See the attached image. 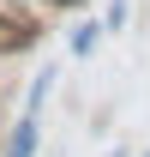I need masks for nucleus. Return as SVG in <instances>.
<instances>
[{"label":"nucleus","instance_id":"5","mask_svg":"<svg viewBox=\"0 0 150 157\" xmlns=\"http://www.w3.org/2000/svg\"><path fill=\"white\" fill-rule=\"evenodd\" d=\"M48 6H78V0H48Z\"/></svg>","mask_w":150,"mask_h":157},{"label":"nucleus","instance_id":"3","mask_svg":"<svg viewBox=\"0 0 150 157\" xmlns=\"http://www.w3.org/2000/svg\"><path fill=\"white\" fill-rule=\"evenodd\" d=\"M102 42V24H72V55H96Z\"/></svg>","mask_w":150,"mask_h":157},{"label":"nucleus","instance_id":"2","mask_svg":"<svg viewBox=\"0 0 150 157\" xmlns=\"http://www.w3.org/2000/svg\"><path fill=\"white\" fill-rule=\"evenodd\" d=\"M30 42H36V18H18V12L0 6V55H18Z\"/></svg>","mask_w":150,"mask_h":157},{"label":"nucleus","instance_id":"6","mask_svg":"<svg viewBox=\"0 0 150 157\" xmlns=\"http://www.w3.org/2000/svg\"><path fill=\"white\" fill-rule=\"evenodd\" d=\"M144 157H150V151H144Z\"/></svg>","mask_w":150,"mask_h":157},{"label":"nucleus","instance_id":"1","mask_svg":"<svg viewBox=\"0 0 150 157\" xmlns=\"http://www.w3.org/2000/svg\"><path fill=\"white\" fill-rule=\"evenodd\" d=\"M36 139H42V109H18V121H12L0 157H36Z\"/></svg>","mask_w":150,"mask_h":157},{"label":"nucleus","instance_id":"4","mask_svg":"<svg viewBox=\"0 0 150 157\" xmlns=\"http://www.w3.org/2000/svg\"><path fill=\"white\" fill-rule=\"evenodd\" d=\"M120 24H126V0H114V6H108V18H102V30H120Z\"/></svg>","mask_w":150,"mask_h":157}]
</instances>
